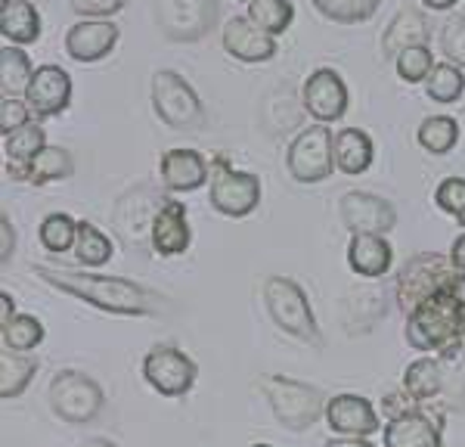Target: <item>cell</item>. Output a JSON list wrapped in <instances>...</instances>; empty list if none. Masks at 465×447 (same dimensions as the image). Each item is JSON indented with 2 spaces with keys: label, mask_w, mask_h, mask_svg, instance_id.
<instances>
[{
  "label": "cell",
  "mask_w": 465,
  "mask_h": 447,
  "mask_svg": "<svg viewBox=\"0 0 465 447\" xmlns=\"http://www.w3.org/2000/svg\"><path fill=\"white\" fill-rule=\"evenodd\" d=\"M35 273L47 286H54L59 293L78 298V302L90 304V308L106 311V314L115 317H153L164 311L159 293H153V289L140 286V283L127 277L84 273V271H72V267H50V264H35Z\"/></svg>",
  "instance_id": "cell-1"
},
{
  "label": "cell",
  "mask_w": 465,
  "mask_h": 447,
  "mask_svg": "<svg viewBox=\"0 0 465 447\" xmlns=\"http://www.w3.org/2000/svg\"><path fill=\"white\" fill-rule=\"evenodd\" d=\"M462 293H440L407 314V345L419 354H450L465 345L462 335Z\"/></svg>",
  "instance_id": "cell-2"
},
{
  "label": "cell",
  "mask_w": 465,
  "mask_h": 447,
  "mask_svg": "<svg viewBox=\"0 0 465 447\" xmlns=\"http://www.w3.org/2000/svg\"><path fill=\"white\" fill-rule=\"evenodd\" d=\"M465 289V273L450 261V255L440 252H419L407 264L397 271L394 280V298L401 314L407 317L419 308L422 302L440 295V293H462Z\"/></svg>",
  "instance_id": "cell-3"
},
{
  "label": "cell",
  "mask_w": 465,
  "mask_h": 447,
  "mask_svg": "<svg viewBox=\"0 0 465 447\" xmlns=\"http://www.w3.org/2000/svg\"><path fill=\"white\" fill-rule=\"evenodd\" d=\"M258 389L267 398V404L273 410L276 420H280V426H286L289 432H304L317 426L320 416H326L329 398L307 382L270 372V376L258 379Z\"/></svg>",
  "instance_id": "cell-4"
},
{
  "label": "cell",
  "mask_w": 465,
  "mask_h": 447,
  "mask_svg": "<svg viewBox=\"0 0 465 447\" xmlns=\"http://www.w3.org/2000/svg\"><path fill=\"white\" fill-rule=\"evenodd\" d=\"M264 304L267 314L280 326L282 333H289L292 339L307 342V345H322V335L313 317V308L307 302V293L289 277H267L264 280Z\"/></svg>",
  "instance_id": "cell-5"
},
{
  "label": "cell",
  "mask_w": 465,
  "mask_h": 447,
  "mask_svg": "<svg viewBox=\"0 0 465 447\" xmlns=\"http://www.w3.org/2000/svg\"><path fill=\"white\" fill-rule=\"evenodd\" d=\"M153 109L171 131H202L208 122L196 87L174 69H159L153 74Z\"/></svg>",
  "instance_id": "cell-6"
},
{
  "label": "cell",
  "mask_w": 465,
  "mask_h": 447,
  "mask_svg": "<svg viewBox=\"0 0 465 447\" xmlns=\"http://www.w3.org/2000/svg\"><path fill=\"white\" fill-rule=\"evenodd\" d=\"M106 394L100 382L81 370H63L50 379V407L69 426H87L103 413Z\"/></svg>",
  "instance_id": "cell-7"
},
{
  "label": "cell",
  "mask_w": 465,
  "mask_h": 447,
  "mask_svg": "<svg viewBox=\"0 0 465 447\" xmlns=\"http://www.w3.org/2000/svg\"><path fill=\"white\" fill-rule=\"evenodd\" d=\"M286 171L295 184H322L335 171V134L329 124H311L286 149Z\"/></svg>",
  "instance_id": "cell-8"
},
{
  "label": "cell",
  "mask_w": 465,
  "mask_h": 447,
  "mask_svg": "<svg viewBox=\"0 0 465 447\" xmlns=\"http://www.w3.org/2000/svg\"><path fill=\"white\" fill-rule=\"evenodd\" d=\"M221 22V0H155V25L174 44L202 41Z\"/></svg>",
  "instance_id": "cell-9"
},
{
  "label": "cell",
  "mask_w": 465,
  "mask_h": 447,
  "mask_svg": "<svg viewBox=\"0 0 465 447\" xmlns=\"http://www.w3.org/2000/svg\"><path fill=\"white\" fill-rule=\"evenodd\" d=\"M196 363L190 361L177 345H153L143 357V379L149 389H155L164 398H183L196 385Z\"/></svg>",
  "instance_id": "cell-10"
},
{
  "label": "cell",
  "mask_w": 465,
  "mask_h": 447,
  "mask_svg": "<svg viewBox=\"0 0 465 447\" xmlns=\"http://www.w3.org/2000/svg\"><path fill=\"white\" fill-rule=\"evenodd\" d=\"M164 203L162 193H155L153 186H134L131 193H124L118 199L115 212H112V224H115L118 236L124 240V245L131 249H143L153 240V221L159 214V208Z\"/></svg>",
  "instance_id": "cell-11"
},
{
  "label": "cell",
  "mask_w": 465,
  "mask_h": 447,
  "mask_svg": "<svg viewBox=\"0 0 465 447\" xmlns=\"http://www.w3.org/2000/svg\"><path fill=\"white\" fill-rule=\"evenodd\" d=\"M302 103H304V112L317 124L341 122L351 106V91H348V84H344L341 72L329 69V65L313 69L302 87Z\"/></svg>",
  "instance_id": "cell-12"
},
{
  "label": "cell",
  "mask_w": 465,
  "mask_h": 447,
  "mask_svg": "<svg viewBox=\"0 0 465 447\" xmlns=\"http://www.w3.org/2000/svg\"><path fill=\"white\" fill-rule=\"evenodd\" d=\"M208 203L223 218H249L254 208L261 205V181L252 171L221 168L212 171L208 184Z\"/></svg>",
  "instance_id": "cell-13"
},
{
  "label": "cell",
  "mask_w": 465,
  "mask_h": 447,
  "mask_svg": "<svg viewBox=\"0 0 465 447\" xmlns=\"http://www.w3.org/2000/svg\"><path fill=\"white\" fill-rule=\"evenodd\" d=\"M339 218L354 233H381L388 236L397 227V208L388 199L366 190H351L339 199Z\"/></svg>",
  "instance_id": "cell-14"
},
{
  "label": "cell",
  "mask_w": 465,
  "mask_h": 447,
  "mask_svg": "<svg viewBox=\"0 0 465 447\" xmlns=\"http://www.w3.org/2000/svg\"><path fill=\"white\" fill-rule=\"evenodd\" d=\"M221 44H223V54L249 65L270 63V59H276V54H280V37L261 32L258 25H252L249 16H230L223 22Z\"/></svg>",
  "instance_id": "cell-15"
},
{
  "label": "cell",
  "mask_w": 465,
  "mask_h": 447,
  "mask_svg": "<svg viewBox=\"0 0 465 447\" xmlns=\"http://www.w3.org/2000/svg\"><path fill=\"white\" fill-rule=\"evenodd\" d=\"M118 37H122V28L112 19H78L65 32L63 44L69 59L81 65H94L112 56V50L118 47Z\"/></svg>",
  "instance_id": "cell-16"
},
{
  "label": "cell",
  "mask_w": 465,
  "mask_h": 447,
  "mask_svg": "<svg viewBox=\"0 0 465 447\" xmlns=\"http://www.w3.org/2000/svg\"><path fill=\"white\" fill-rule=\"evenodd\" d=\"M72 74L63 65H37L32 74V84L25 91V103L32 106L35 118H56L69 109L72 103Z\"/></svg>",
  "instance_id": "cell-17"
},
{
  "label": "cell",
  "mask_w": 465,
  "mask_h": 447,
  "mask_svg": "<svg viewBox=\"0 0 465 447\" xmlns=\"http://www.w3.org/2000/svg\"><path fill=\"white\" fill-rule=\"evenodd\" d=\"M159 177L168 193H196L212 184V165L199 149H164L159 159Z\"/></svg>",
  "instance_id": "cell-18"
},
{
  "label": "cell",
  "mask_w": 465,
  "mask_h": 447,
  "mask_svg": "<svg viewBox=\"0 0 465 447\" xmlns=\"http://www.w3.org/2000/svg\"><path fill=\"white\" fill-rule=\"evenodd\" d=\"M322 420L329 422L332 432L348 435V438H370L379 432V413H376V407L370 404V398L351 394V392H341V394H335V398H329Z\"/></svg>",
  "instance_id": "cell-19"
},
{
  "label": "cell",
  "mask_w": 465,
  "mask_h": 447,
  "mask_svg": "<svg viewBox=\"0 0 465 447\" xmlns=\"http://www.w3.org/2000/svg\"><path fill=\"white\" fill-rule=\"evenodd\" d=\"M193 243V230H190V218H186V205L180 199L164 196V203L159 208L153 221V240H149V249L162 258H177L186 255Z\"/></svg>",
  "instance_id": "cell-20"
},
{
  "label": "cell",
  "mask_w": 465,
  "mask_h": 447,
  "mask_svg": "<svg viewBox=\"0 0 465 447\" xmlns=\"http://www.w3.org/2000/svg\"><path fill=\"white\" fill-rule=\"evenodd\" d=\"M381 444L385 447H444L440 420L422 407L407 410V413L385 422V429H381Z\"/></svg>",
  "instance_id": "cell-21"
},
{
  "label": "cell",
  "mask_w": 465,
  "mask_h": 447,
  "mask_svg": "<svg viewBox=\"0 0 465 447\" xmlns=\"http://www.w3.org/2000/svg\"><path fill=\"white\" fill-rule=\"evenodd\" d=\"M431 41V22L422 10H412V6H403L397 16L388 22L385 35H381V59L394 63L397 56L407 47H416V44H429Z\"/></svg>",
  "instance_id": "cell-22"
},
{
  "label": "cell",
  "mask_w": 465,
  "mask_h": 447,
  "mask_svg": "<svg viewBox=\"0 0 465 447\" xmlns=\"http://www.w3.org/2000/svg\"><path fill=\"white\" fill-rule=\"evenodd\" d=\"M348 264L357 277L381 280L394 264V249L381 233H354L348 243Z\"/></svg>",
  "instance_id": "cell-23"
},
{
  "label": "cell",
  "mask_w": 465,
  "mask_h": 447,
  "mask_svg": "<svg viewBox=\"0 0 465 447\" xmlns=\"http://www.w3.org/2000/svg\"><path fill=\"white\" fill-rule=\"evenodd\" d=\"M41 32L44 19L37 13L35 0H4V6H0V35H4V44L28 47V44H37Z\"/></svg>",
  "instance_id": "cell-24"
},
{
  "label": "cell",
  "mask_w": 465,
  "mask_h": 447,
  "mask_svg": "<svg viewBox=\"0 0 465 447\" xmlns=\"http://www.w3.org/2000/svg\"><path fill=\"white\" fill-rule=\"evenodd\" d=\"M74 174V159L65 146H44L41 153L28 162L25 168H19L16 181H25V184H35V186H44V184H59V181H69Z\"/></svg>",
  "instance_id": "cell-25"
},
{
  "label": "cell",
  "mask_w": 465,
  "mask_h": 447,
  "mask_svg": "<svg viewBox=\"0 0 465 447\" xmlns=\"http://www.w3.org/2000/svg\"><path fill=\"white\" fill-rule=\"evenodd\" d=\"M376 162V144L363 128H344L335 134V168L341 174H363Z\"/></svg>",
  "instance_id": "cell-26"
},
{
  "label": "cell",
  "mask_w": 465,
  "mask_h": 447,
  "mask_svg": "<svg viewBox=\"0 0 465 447\" xmlns=\"http://www.w3.org/2000/svg\"><path fill=\"white\" fill-rule=\"evenodd\" d=\"M403 392L416 404H429V401L440 398V392H444V363H440V357L425 354L419 361H412L407 372H403Z\"/></svg>",
  "instance_id": "cell-27"
},
{
  "label": "cell",
  "mask_w": 465,
  "mask_h": 447,
  "mask_svg": "<svg viewBox=\"0 0 465 447\" xmlns=\"http://www.w3.org/2000/svg\"><path fill=\"white\" fill-rule=\"evenodd\" d=\"M47 146V131L41 122H28L19 131L4 137V159H6V174H16L19 168H25L41 149Z\"/></svg>",
  "instance_id": "cell-28"
},
{
  "label": "cell",
  "mask_w": 465,
  "mask_h": 447,
  "mask_svg": "<svg viewBox=\"0 0 465 447\" xmlns=\"http://www.w3.org/2000/svg\"><path fill=\"white\" fill-rule=\"evenodd\" d=\"M35 65L28 54L16 44H4L0 50V94L4 96H25L32 84Z\"/></svg>",
  "instance_id": "cell-29"
},
{
  "label": "cell",
  "mask_w": 465,
  "mask_h": 447,
  "mask_svg": "<svg viewBox=\"0 0 465 447\" xmlns=\"http://www.w3.org/2000/svg\"><path fill=\"white\" fill-rule=\"evenodd\" d=\"M37 372V361L28 354H19V352H6L0 354V398L4 401H13L19 398L22 392L32 385Z\"/></svg>",
  "instance_id": "cell-30"
},
{
  "label": "cell",
  "mask_w": 465,
  "mask_h": 447,
  "mask_svg": "<svg viewBox=\"0 0 465 447\" xmlns=\"http://www.w3.org/2000/svg\"><path fill=\"white\" fill-rule=\"evenodd\" d=\"M74 258H78L81 267H106L112 255H115V245L106 233H103L96 224L90 221H78V240H74Z\"/></svg>",
  "instance_id": "cell-31"
},
{
  "label": "cell",
  "mask_w": 465,
  "mask_h": 447,
  "mask_svg": "<svg viewBox=\"0 0 465 447\" xmlns=\"http://www.w3.org/2000/svg\"><path fill=\"white\" fill-rule=\"evenodd\" d=\"M245 16L261 32L282 37L292 22H295V4L292 0H252V4H245Z\"/></svg>",
  "instance_id": "cell-32"
},
{
  "label": "cell",
  "mask_w": 465,
  "mask_h": 447,
  "mask_svg": "<svg viewBox=\"0 0 465 447\" xmlns=\"http://www.w3.org/2000/svg\"><path fill=\"white\" fill-rule=\"evenodd\" d=\"M425 96H429L431 103H440V106H453V103L462 100L465 94V69L453 63H438L431 69V74L425 78Z\"/></svg>",
  "instance_id": "cell-33"
},
{
  "label": "cell",
  "mask_w": 465,
  "mask_h": 447,
  "mask_svg": "<svg viewBox=\"0 0 465 447\" xmlns=\"http://www.w3.org/2000/svg\"><path fill=\"white\" fill-rule=\"evenodd\" d=\"M416 140L425 153L447 155V153H453L456 144H460V122H456L453 115H429V118H422V124H419Z\"/></svg>",
  "instance_id": "cell-34"
},
{
  "label": "cell",
  "mask_w": 465,
  "mask_h": 447,
  "mask_svg": "<svg viewBox=\"0 0 465 447\" xmlns=\"http://www.w3.org/2000/svg\"><path fill=\"white\" fill-rule=\"evenodd\" d=\"M313 10L335 25H363L379 13L381 0H311Z\"/></svg>",
  "instance_id": "cell-35"
},
{
  "label": "cell",
  "mask_w": 465,
  "mask_h": 447,
  "mask_svg": "<svg viewBox=\"0 0 465 447\" xmlns=\"http://www.w3.org/2000/svg\"><path fill=\"white\" fill-rule=\"evenodd\" d=\"M37 240L47 252L54 255H63V252L74 249V240H78V221L65 212H50L47 218L37 227Z\"/></svg>",
  "instance_id": "cell-36"
},
{
  "label": "cell",
  "mask_w": 465,
  "mask_h": 447,
  "mask_svg": "<svg viewBox=\"0 0 465 447\" xmlns=\"http://www.w3.org/2000/svg\"><path fill=\"white\" fill-rule=\"evenodd\" d=\"M4 348L6 352H19V354H32L37 345L44 342V323L35 314H16L13 323H6L4 330Z\"/></svg>",
  "instance_id": "cell-37"
},
{
  "label": "cell",
  "mask_w": 465,
  "mask_h": 447,
  "mask_svg": "<svg viewBox=\"0 0 465 447\" xmlns=\"http://www.w3.org/2000/svg\"><path fill=\"white\" fill-rule=\"evenodd\" d=\"M434 50L429 44H416V47H407L401 56L394 59V69H397V78L407 81V84H425V78L431 74L434 69Z\"/></svg>",
  "instance_id": "cell-38"
},
{
  "label": "cell",
  "mask_w": 465,
  "mask_h": 447,
  "mask_svg": "<svg viewBox=\"0 0 465 447\" xmlns=\"http://www.w3.org/2000/svg\"><path fill=\"white\" fill-rule=\"evenodd\" d=\"M440 363H444V392H440V401H444V407L462 410L465 407V345L460 352L440 354Z\"/></svg>",
  "instance_id": "cell-39"
},
{
  "label": "cell",
  "mask_w": 465,
  "mask_h": 447,
  "mask_svg": "<svg viewBox=\"0 0 465 447\" xmlns=\"http://www.w3.org/2000/svg\"><path fill=\"white\" fill-rule=\"evenodd\" d=\"M438 44H440V54H444L447 63L465 69V16L453 13L450 19L440 22Z\"/></svg>",
  "instance_id": "cell-40"
},
{
  "label": "cell",
  "mask_w": 465,
  "mask_h": 447,
  "mask_svg": "<svg viewBox=\"0 0 465 447\" xmlns=\"http://www.w3.org/2000/svg\"><path fill=\"white\" fill-rule=\"evenodd\" d=\"M434 205L465 227V177H444L434 190Z\"/></svg>",
  "instance_id": "cell-41"
},
{
  "label": "cell",
  "mask_w": 465,
  "mask_h": 447,
  "mask_svg": "<svg viewBox=\"0 0 465 447\" xmlns=\"http://www.w3.org/2000/svg\"><path fill=\"white\" fill-rule=\"evenodd\" d=\"M32 106L25 103V96H4V103H0V134H13L19 131L22 124L32 122Z\"/></svg>",
  "instance_id": "cell-42"
},
{
  "label": "cell",
  "mask_w": 465,
  "mask_h": 447,
  "mask_svg": "<svg viewBox=\"0 0 465 447\" xmlns=\"http://www.w3.org/2000/svg\"><path fill=\"white\" fill-rule=\"evenodd\" d=\"M69 6L78 19H112L124 10L127 0H69Z\"/></svg>",
  "instance_id": "cell-43"
},
{
  "label": "cell",
  "mask_w": 465,
  "mask_h": 447,
  "mask_svg": "<svg viewBox=\"0 0 465 447\" xmlns=\"http://www.w3.org/2000/svg\"><path fill=\"white\" fill-rule=\"evenodd\" d=\"M13 252H16V230H13V221L6 218H0V264H10L13 261Z\"/></svg>",
  "instance_id": "cell-44"
},
{
  "label": "cell",
  "mask_w": 465,
  "mask_h": 447,
  "mask_svg": "<svg viewBox=\"0 0 465 447\" xmlns=\"http://www.w3.org/2000/svg\"><path fill=\"white\" fill-rule=\"evenodd\" d=\"M16 320V298L10 293H0V326L13 323Z\"/></svg>",
  "instance_id": "cell-45"
},
{
  "label": "cell",
  "mask_w": 465,
  "mask_h": 447,
  "mask_svg": "<svg viewBox=\"0 0 465 447\" xmlns=\"http://www.w3.org/2000/svg\"><path fill=\"white\" fill-rule=\"evenodd\" d=\"M447 255H450V261H453V264L460 267V271L465 273V230H462V233L453 240V245H450Z\"/></svg>",
  "instance_id": "cell-46"
},
{
  "label": "cell",
  "mask_w": 465,
  "mask_h": 447,
  "mask_svg": "<svg viewBox=\"0 0 465 447\" xmlns=\"http://www.w3.org/2000/svg\"><path fill=\"white\" fill-rule=\"evenodd\" d=\"M429 13H450L460 0H419Z\"/></svg>",
  "instance_id": "cell-47"
},
{
  "label": "cell",
  "mask_w": 465,
  "mask_h": 447,
  "mask_svg": "<svg viewBox=\"0 0 465 447\" xmlns=\"http://www.w3.org/2000/svg\"><path fill=\"white\" fill-rule=\"evenodd\" d=\"M326 447H372L366 438H348V435H341V438H332V442H326Z\"/></svg>",
  "instance_id": "cell-48"
},
{
  "label": "cell",
  "mask_w": 465,
  "mask_h": 447,
  "mask_svg": "<svg viewBox=\"0 0 465 447\" xmlns=\"http://www.w3.org/2000/svg\"><path fill=\"white\" fill-rule=\"evenodd\" d=\"M81 447H118L115 442H106V438H90V442H84Z\"/></svg>",
  "instance_id": "cell-49"
},
{
  "label": "cell",
  "mask_w": 465,
  "mask_h": 447,
  "mask_svg": "<svg viewBox=\"0 0 465 447\" xmlns=\"http://www.w3.org/2000/svg\"><path fill=\"white\" fill-rule=\"evenodd\" d=\"M462 335H465V304H462Z\"/></svg>",
  "instance_id": "cell-50"
},
{
  "label": "cell",
  "mask_w": 465,
  "mask_h": 447,
  "mask_svg": "<svg viewBox=\"0 0 465 447\" xmlns=\"http://www.w3.org/2000/svg\"><path fill=\"white\" fill-rule=\"evenodd\" d=\"M252 447H270V444H252Z\"/></svg>",
  "instance_id": "cell-51"
},
{
  "label": "cell",
  "mask_w": 465,
  "mask_h": 447,
  "mask_svg": "<svg viewBox=\"0 0 465 447\" xmlns=\"http://www.w3.org/2000/svg\"><path fill=\"white\" fill-rule=\"evenodd\" d=\"M242 4H252V0H242Z\"/></svg>",
  "instance_id": "cell-52"
}]
</instances>
